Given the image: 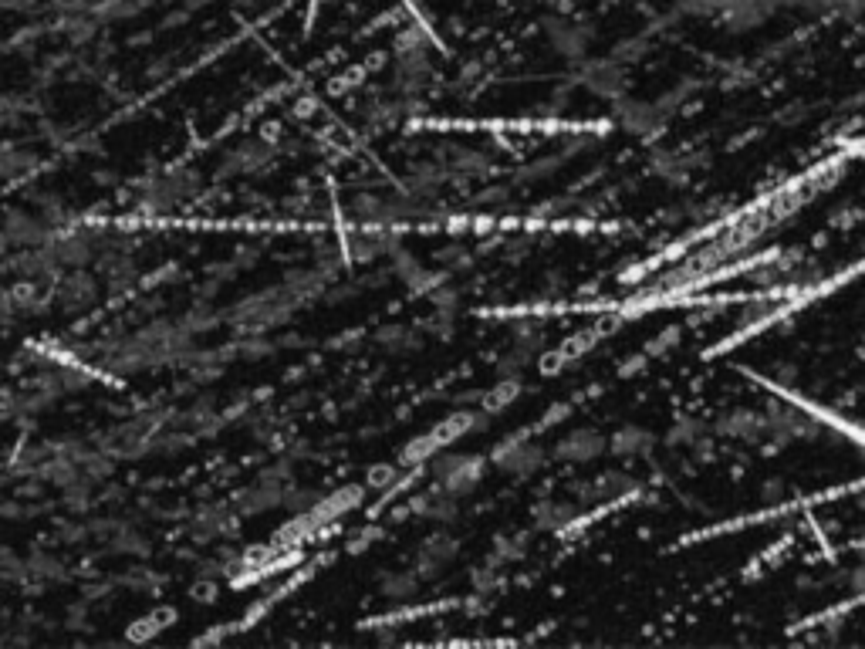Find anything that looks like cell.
<instances>
[{
	"mask_svg": "<svg viewBox=\"0 0 865 649\" xmlns=\"http://www.w3.org/2000/svg\"><path fill=\"white\" fill-rule=\"evenodd\" d=\"M34 298H38V284H34V281H21V284H14V288H11L14 305H31Z\"/></svg>",
	"mask_w": 865,
	"mask_h": 649,
	"instance_id": "6da1fadb",
	"label": "cell"
},
{
	"mask_svg": "<svg viewBox=\"0 0 865 649\" xmlns=\"http://www.w3.org/2000/svg\"><path fill=\"white\" fill-rule=\"evenodd\" d=\"M190 595L196 602H203V606H207V602H213L220 595V589H217V582H196L193 589H190Z\"/></svg>",
	"mask_w": 865,
	"mask_h": 649,
	"instance_id": "7a4b0ae2",
	"label": "cell"
}]
</instances>
